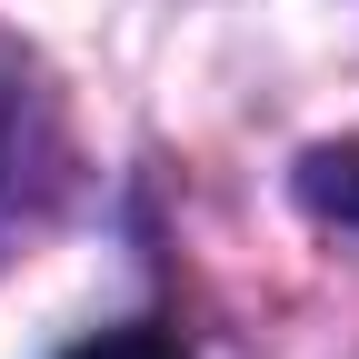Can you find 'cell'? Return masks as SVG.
<instances>
[{
  "label": "cell",
  "mask_w": 359,
  "mask_h": 359,
  "mask_svg": "<svg viewBox=\"0 0 359 359\" xmlns=\"http://www.w3.org/2000/svg\"><path fill=\"white\" fill-rule=\"evenodd\" d=\"M30 150H40V80H30V60L0 40V200L30 180Z\"/></svg>",
  "instance_id": "cell-1"
},
{
  "label": "cell",
  "mask_w": 359,
  "mask_h": 359,
  "mask_svg": "<svg viewBox=\"0 0 359 359\" xmlns=\"http://www.w3.org/2000/svg\"><path fill=\"white\" fill-rule=\"evenodd\" d=\"M299 200L320 210V219H339V230H359V140L309 150V160H299Z\"/></svg>",
  "instance_id": "cell-2"
},
{
  "label": "cell",
  "mask_w": 359,
  "mask_h": 359,
  "mask_svg": "<svg viewBox=\"0 0 359 359\" xmlns=\"http://www.w3.org/2000/svg\"><path fill=\"white\" fill-rule=\"evenodd\" d=\"M70 359H190L170 330H150V320H130V330H100V339H80Z\"/></svg>",
  "instance_id": "cell-3"
}]
</instances>
